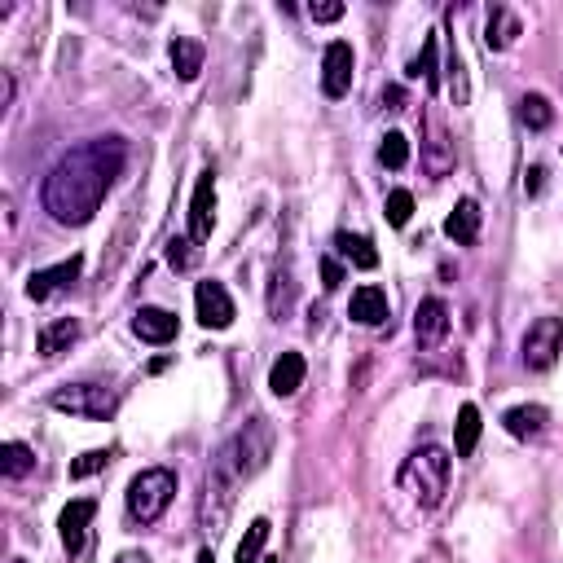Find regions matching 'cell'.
Listing matches in <instances>:
<instances>
[{
  "label": "cell",
  "mask_w": 563,
  "mask_h": 563,
  "mask_svg": "<svg viewBox=\"0 0 563 563\" xmlns=\"http://www.w3.org/2000/svg\"><path fill=\"white\" fill-rule=\"evenodd\" d=\"M260 563H282V559H260Z\"/></svg>",
  "instance_id": "74e56055"
},
{
  "label": "cell",
  "mask_w": 563,
  "mask_h": 563,
  "mask_svg": "<svg viewBox=\"0 0 563 563\" xmlns=\"http://www.w3.org/2000/svg\"><path fill=\"white\" fill-rule=\"evenodd\" d=\"M515 36H520V18H515L506 5H493L489 9V27H484V44H489L493 53H502V49H511Z\"/></svg>",
  "instance_id": "ac0fdd59"
},
{
  "label": "cell",
  "mask_w": 563,
  "mask_h": 563,
  "mask_svg": "<svg viewBox=\"0 0 563 563\" xmlns=\"http://www.w3.org/2000/svg\"><path fill=\"white\" fill-rule=\"evenodd\" d=\"M198 563H216V559H212V550H198Z\"/></svg>",
  "instance_id": "8d00e7d4"
},
{
  "label": "cell",
  "mask_w": 563,
  "mask_h": 563,
  "mask_svg": "<svg viewBox=\"0 0 563 563\" xmlns=\"http://www.w3.org/2000/svg\"><path fill=\"white\" fill-rule=\"evenodd\" d=\"M445 238H454L458 247H467V242L480 238V207L471 203V198H462L454 212L445 216Z\"/></svg>",
  "instance_id": "e0dca14e"
},
{
  "label": "cell",
  "mask_w": 563,
  "mask_h": 563,
  "mask_svg": "<svg viewBox=\"0 0 563 563\" xmlns=\"http://www.w3.org/2000/svg\"><path fill=\"white\" fill-rule=\"evenodd\" d=\"M128 146L119 137H88L80 146H71L44 176L40 203L58 225H88L102 212L110 185L124 176Z\"/></svg>",
  "instance_id": "6da1fadb"
},
{
  "label": "cell",
  "mask_w": 563,
  "mask_h": 563,
  "mask_svg": "<svg viewBox=\"0 0 563 563\" xmlns=\"http://www.w3.org/2000/svg\"><path fill=\"white\" fill-rule=\"evenodd\" d=\"M352 66H357V58H352V44L348 40H330L326 53H322V93L326 97H348L352 88Z\"/></svg>",
  "instance_id": "52a82bcc"
},
{
  "label": "cell",
  "mask_w": 563,
  "mask_h": 563,
  "mask_svg": "<svg viewBox=\"0 0 563 563\" xmlns=\"http://www.w3.org/2000/svg\"><path fill=\"white\" fill-rule=\"evenodd\" d=\"M449 471H454V454L440 449V445H423V449H414V454L405 458L396 484H401L423 511H432V506H440V498H445V489H449Z\"/></svg>",
  "instance_id": "7a4b0ae2"
},
{
  "label": "cell",
  "mask_w": 563,
  "mask_h": 563,
  "mask_svg": "<svg viewBox=\"0 0 563 563\" xmlns=\"http://www.w3.org/2000/svg\"><path fill=\"white\" fill-rule=\"evenodd\" d=\"M410 216H414V194L410 190H392L388 194V225H410Z\"/></svg>",
  "instance_id": "4dcf8cb0"
},
{
  "label": "cell",
  "mask_w": 563,
  "mask_h": 563,
  "mask_svg": "<svg viewBox=\"0 0 563 563\" xmlns=\"http://www.w3.org/2000/svg\"><path fill=\"white\" fill-rule=\"evenodd\" d=\"M563 352V322L559 317H537L533 326L524 330V344H520V357L528 370H550Z\"/></svg>",
  "instance_id": "8992f818"
},
{
  "label": "cell",
  "mask_w": 563,
  "mask_h": 563,
  "mask_svg": "<svg viewBox=\"0 0 563 563\" xmlns=\"http://www.w3.org/2000/svg\"><path fill=\"white\" fill-rule=\"evenodd\" d=\"M172 71L181 75V80H198V71H203V44L190 36H176L172 40Z\"/></svg>",
  "instance_id": "7402d4cb"
},
{
  "label": "cell",
  "mask_w": 563,
  "mask_h": 563,
  "mask_svg": "<svg viewBox=\"0 0 563 563\" xmlns=\"http://www.w3.org/2000/svg\"><path fill=\"white\" fill-rule=\"evenodd\" d=\"M445 335H449V304L436 300V295H427V300L418 304V313H414V339H418V348L436 352L440 344H445Z\"/></svg>",
  "instance_id": "ba28073f"
},
{
  "label": "cell",
  "mask_w": 563,
  "mask_h": 563,
  "mask_svg": "<svg viewBox=\"0 0 563 563\" xmlns=\"http://www.w3.org/2000/svg\"><path fill=\"white\" fill-rule=\"evenodd\" d=\"M427 146H432V154H427V172L432 176H445L449 168H454V146H449V132L436 124V119H427Z\"/></svg>",
  "instance_id": "603a6c76"
},
{
  "label": "cell",
  "mask_w": 563,
  "mask_h": 563,
  "mask_svg": "<svg viewBox=\"0 0 563 563\" xmlns=\"http://www.w3.org/2000/svg\"><path fill=\"white\" fill-rule=\"evenodd\" d=\"M273 282H278V286H273V295H269V308H273V317L282 322L286 308H291V300H295V286H291V273H286V269L273 273Z\"/></svg>",
  "instance_id": "f546056e"
},
{
  "label": "cell",
  "mask_w": 563,
  "mask_h": 563,
  "mask_svg": "<svg viewBox=\"0 0 563 563\" xmlns=\"http://www.w3.org/2000/svg\"><path fill=\"white\" fill-rule=\"evenodd\" d=\"M480 445V410L476 405H462L458 410V423H454V454L458 458H471Z\"/></svg>",
  "instance_id": "44dd1931"
},
{
  "label": "cell",
  "mask_w": 563,
  "mask_h": 563,
  "mask_svg": "<svg viewBox=\"0 0 563 563\" xmlns=\"http://www.w3.org/2000/svg\"><path fill=\"white\" fill-rule=\"evenodd\" d=\"M75 339H80V322H75V317H58L53 326L40 330L36 348H40V357H62V352L71 348Z\"/></svg>",
  "instance_id": "d6986e66"
},
{
  "label": "cell",
  "mask_w": 563,
  "mask_h": 563,
  "mask_svg": "<svg viewBox=\"0 0 563 563\" xmlns=\"http://www.w3.org/2000/svg\"><path fill=\"white\" fill-rule=\"evenodd\" d=\"M115 563H150V555H146V550H119Z\"/></svg>",
  "instance_id": "e575fe53"
},
{
  "label": "cell",
  "mask_w": 563,
  "mask_h": 563,
  "mask_svg": "<svg viewBox=\"0 0 563 563\" xmlns=\"http://www.w3.org/2000/svg\"><path fill=\"white\" fill-rule=\"evenodd\" d=\"M520 119L528 128H550V119H555V110H550V102L542 93H528L520 97Z\"/></svg>",
  "instance_id": "83f0119b"
},
{
  "label": "cell",
  "mask_w": 563,
  "mask_h": 563,
  "mask_svg": "<svg viewBox=\"0 0 563 563\" xmlns=\"http://www.w3.org/2000/svg\"><path fill=\"white\" fill-rule=\"evenodd\" d=\"M84 273V256H71V260H62V264H53V269H40V273H31L27 278V300H49L53 291H62V286H71L75 278Z\"/></svg>",
  "instance_id": "7c38bea8"
},
{
  "label": "cell",
  "mask_w": 563,
  "mask_h": 563,
  "mask_svg": "<svg viewBox=\"0 0 563 563\" xmlns=\"http://www.w3.org/2000/svg\"><path fill=\"white\" fill-rule=\"evenodd\" d=\"M14 563H27V559H14Z\"/></svg>",
  "instance_id": "f35d334b"
},
{
  "label": "cell",
  "mask_w": 563,
  "mask_h": 563,
  "mask_svg": "<svg viewBox=\"0 0 563 563\" xmlns=\"http://www.w3.org/2000/svg\"><path fill=\"white\" fill-rule=\"evenodd\" d=\"M0 471H5L9 480H22L36 471V449L22 445V440H9L5 449H0Z\"/></svg>",
  "instance_id": "cb8c5ba5"
},
{
  "label": "cell",
  "mask_w": 563,
  "mask_h": 563,
  "mask_svg": "<svg viewBox=\"0 0 563 563\" xmlns=\"http://www.w3.org/2000/svg\"><path fill=\"white\" fill-rule=\"evenodd\" d=\"M110 449H88V454H80L71 462V480H88V476H97V471H106L110 467Z\"/></svg>",
  "instance_id": "f1b7e54d"
},
{
  "label": "cell",
  "mask_w": 563,
  "mask_h": 563,
  "mask_svg": "<svg viewBox=\"0 0 563 563\" xmlns=\"http://www.w3.org/2000/svg\"><path fill=\"white\" fill-rule=\"evenodd\" d=\"M379 163L392 172H401L405 163H410V137H405V132H388L383 146H379Z\"/></svg>",
  "instance_id": "d4e9b609"
},
{
  "label": "cell",
  "mask_w": 563,
  "mask_h": 563,
  "mask_svg": "<svg viewBox=\"0 0 563 563\" xmlns=\"http://www.w3.org/2000/svg\"><path fill=\"white\" fill-rule=\"evenodd\" d=\"M546 410L542 405H515V410H506L502 414V427L511 432L515 440H533V436H542L546 432Z\"/></svg>",
  "instance_id": "2e32d148"
},
{
  "label": "cell",
  "mask_w": 563,
  "mask_h": 563,
  "mask_svg": "<svg viewBox=\"0 0 563 563\" xmlns=\"http://www.w3.org/2000/svg\"><path fill=\"white\" fill-rule=\"evenodd\" d=\"M198 242L194 238H172L168 242V264L172 269H194V260H198Z\"/></svg>",
  "instance_id": "1f68e13d"
},
{
  "label": "cell",
  "mask_w": 563,
  "mask_h": 563,
  "mask_svg": "<svg viewBox=\"0 0 563 563\" xmlns=\"http://www.w3.org/2000/svg\"><path fill=\"white\" fill-rule=\"evenodd\" d=\"M322 286H326V291H335V286H344V264H339V260H322Z\"/></svg>",
  "instance_id": "836d02e7"
},
{
  "label": "cell",
  "mask_w": 563,
  "mask_h": 563,
  "mask_svg": "<svg viewBox=\"0 0 563 563\" xmlns=\"http://www.w3.org/2000/svg\"><path fill=\"white\" fill-rule=\"evenodd\" d=\"M124 498H128V515H132V520H137V524H154L172 506V498H176V476L168 467H146L141 476H132Z\"/></svg>",
  "instance_id": "3957f363"
},
{
  "label": "cell",
  "mask_w": 563,
  "mask_h": 563,
  "mask_svg": "<svg viewBox=\"0 0 563 563\" xmlns=\"http://www.w3.org/2000/svg\"><path fill=\"white\" fill-rule=\"evenodd\" d=\"M93 515H97V502L93 498H75V502L62 506L58 533H62V546L71 550V555H80V550H84V533H88V524H93Z\"/></svg>",
  "instance_id": "8fae6325"
},
{
  "label": "cell",
  "mask_w": 563,
  "mask_h": 563,
  "mask_svg": "<svg viewBox=\"0 0 563 563\" xmlns=\"http://www.w3.org/2000/svg\"><path fill=\"white\" fill-rule=\"evenodd\" d=\"M132 330H137V339H146V344H172L181 322H176V313H168V308H137Z\"/></svg>",
  "instance_id": "4fadbf2b"
},
{
  "label": "cell",
  "mask_w": 563,
  "mask_h": 563,
  "mask_svg": "<svg viewBox=\"0 0 563 563\" xmlns=\"http://www.w3.org/2000/svg\"><path fill=\"white\" fill-rule=\"evenodd\" d=\"M212 225H216V176L203 172L194 185V198H190V238L207 242L212 238Z\"/></svg>",
  "instance_id": "30bf717a"
},
{
  "label": "cell",
  "mask_w": 563,
  "mask_h": 563,
  "mask_svg": "<svg viewBox=\"0 0 563 563\" xmlns=\"http://www.w3.org/2000/svg\"><path fill=\"white\" fill-rule=\"evenodd\" d=\"M269 388H273V396H295L304 388V357L300 352H282V357L273 361Z\"/></svg>",
  "instance_id": "9a60e30c"
},
{
  "label": "cell",
  "mask_w": 563,
  "mask_h": 563,
  "mask_svg": "<svg viewBox=\"0 0 563 563\" xmlns=\"http://www.w3.org/2000/svg\"><path fill=\"white\" fill-rule=\"evenodd\" d=\"M436 49H440V40L436 36H427L423 40V53H418V58L410 62V80H423L427 88H436Z\"/></svg>",
  "instance_id": "484cf974"
},
{
  "label": "cell",
  "mask_w": 563,
  "mask_h": 563,
  "mask_svg": "<svg viewBox=\"0 0 563 563\" xmlns=\"http://www.w3.org/2000/svg\"><path fill=\"white\" fill-rule=\"evenodd\" d=\"M335 251L344 256L348 264H357V269H379V251H374V242L370 238H361V234H335Z\"/></svg>",
  "instance_id": "ffe728a7"
},
{
  "label": "cell",
  "mask_w": 563,
  "mask_h": 563,
  "mask_svg": "<svg viewBox=\"0 0 563 563\" xmlns=\"http://www.w3.org/2000/svg\"><path fill=\"white\" fill-rule=\"evenodd\" d=\"M53 410L62 414H80V418H106L119 410V396L102 388V383H66V388L53 392Z\"/></svg>",
  "instance_id": "5b68a950"
},
{
  "label": "cell",
  "mask_w": 563,
  "mask_h": 563,
  "mask_svg": "<svg viewBox=\"0 0 563 563\" xmlns=\"http://www.w3.org/2000/svg\"><path fill=\"white\" fill-rule=\"evenodd\" d=\"M194 308H198V322H203L207 330L234 326V300H229V291L220 282H198Z\"/></svg>",
  "instance_id": "9c48e42d"
},
{
  "label": "cell",
  "mask_w": 563,
  "mask_h": 563,
  "mask_svg": "<svg viewBox=\"0 0 563 563\" xmlns=\"http://www.w3.org/2000/svg\"><path fill=\"white\" fill-rule=\"evenodd\" d=\"M229 458H234V467H238V476L242 480H251V476H260L264 471V462H269L273 454V427L264 423V418H251L242 432L229 440Z\"/></svg>",
  "instance_id": "277c9868"
},
{
  "label": "cell",
  "mask_w": 563,
  "mask_h": 563,
  "mask_svg": "<svg viewBox=\"0 0 563 563\" xmlns=\"http://www.w3.org/2000/svg\"><path fill=\"white\" fill-rule=\"evenodd\" d=\"M542 176H546L542 168H533V172H528V181H524V190L528 194H542Z\"/></svg>",
  "instance_id": "d590c367"
},
{
  "label": "cell",
  "mask_w": 563,
  "mask_h": 563,
  "mask_svg": "<svg viewBox=\"0 0 563 563\" xmlns=\"http://www.w3.org/2000/svg\"><path fill=\"white\" fill-rule=\"evenodd\" d=\"M269 520H251V528H247V537L238 542V563H260V550H264V542H269Z\"/></svg>",
  "instance_id": "4316f807"
},
{
  "label": "cell",
  "mask_w": 563,
  "mask_h": 563,
  "mask_svg": "<svg viewBox=\"0 0 563 563\" xmlns=\"http://www.w3.org/2000/svg\"><path fill=\"white\" fill-rule=\"evenodd\" d=\"M308 14H313V22H339L344 18V5H339V0H313Z\"/></svg>",
  "instance_id": "d6a6232c"
},
{
  "label": "cell",
  "mask_w": 563,
  "mask_h": 563,
  "mask_svg": "<svg viewBox=\"0 0 563 563\" xmlns=\"http://www.w3.org/2000/svg\"><path fill=\"white\" fill-rule=\"evenodd\" d=\"M348 317L361 326H383L388 322V295L379 286H357L352 291V304H348Z\"/></svg>",
  "instance_id": "5bb4252c"
}]
</instances>
